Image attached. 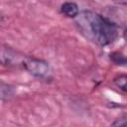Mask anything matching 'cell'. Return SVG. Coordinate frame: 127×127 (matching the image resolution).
I'll return each instance as SVG.
<instances>
[{
	"mask_svg": "<svg viewBox=\"0 0 127 127\" xmlns=\"http://www.w3.org/2000/svg\"><path fill=\"white\" fill-rule=\"evenodd\" d=\"M113 83L118 88H120L123 92L126 91V75L125 74H120V75L116 76L113 79Z\"/></svg>",
	"mask_w": 127,
	"mask_h": 127,
	"instance_id": "cell-7",
	"label": "cell"
},
{
	"mask_svg": "<svg viewBox=\"0 0 127 127\" xmlns=\"http://www.w3.org/2000/svg\"><path fill=\"white\" fill-rule=\"evenodd\" d=\"M3 20H4V19H3V16L0 14V26L2 25V23H3Z\"/></svg>",
	"mask_w": 127,
	"mask_h": 127,
	"instance_id": "cell-9",
	"label": "cell"
},
{
	"mask_svg": "<svg viewBox=\"0 0 127 127\" xmlns=\"http://www.w3.org/2000/svg\"><path fill=\"white\" fill-rule=\"evenodd\" d=\"M75 18V23L80 33L101 47L112 44L118 37L116 23L101 14L85 10Z\"/></svg>",
	"mask_w": 127,
	"mask_h": 127,
	"instance_id": "cell-1",
	"label": "cell"
},
{
	"mask_svg": "<svg viewBox=\"0 0 127 127\" xmlns=\"http://www.w3.org/2000/svg\"><path fill=\"white\" fill-rule=\"evenodd\" d=\"M126 120H127L126 114H122L121 116H119L118 118H116V119L112 122V124H111L110 127H127V122H126Z\"/></svg>",
	"mask_w": 127,
	"mask_h": 127,
	"instance_id": "cell-8",
	"label": "cell"
},
{
	"mask_svg": "<svg viewBox=\"0 0 127 127\" xmlns=\"http://www.w3.org/2000/svg\"><path fill=\"white\" fill-rule=\"evenodd\" d=\"M25 55L14 48L0 43V64L8 67L21 66Z\"/></svg>",
	"mask_w": 127,
	"mask_h": 127,
	"instance_id": "cell-3",
	"label": "cell"
},
{
	"mask_svg": "<svg viewBox=\"0 0 127 127\" xmlns=\"http://www.w3.org/2000/svg\"><path fill=\"white\" fill-rule=\"evenodd\" d=\"M61 13L68 18H75L79 14V9L74 2H65L61 6Z\"/></svg>",
	"mask_w": 127,
	"mask_h": 127,
	"instance_id": "cell-4",
	"label": "cell"
},
{
	"mask_svg": "<svg viewBox=\"0 0 127 127\" xmlns=\"http://www.w3.org/2000/svg\"><path fill=\"white\" fill-rule=\"evenodd\" d=\"M110 59L115 64H118V65L119 64L120 65H125V64H126L125 57L122 54H120L119 52H114V53L110 54Z\"/></svg>",
	"mask_w": 127,
	"mask_h": 127,
	"instance_id": "cell-6",
	"label": "cell"
},
{
	"mask_svg": "<svg viewBox=\"0 0 127 127\" xmlns=\"http://www.w3.org/2000/svg\"><path fill=\"white\" fill-rule=\"evenodd\" d=\"M13 94H14L13 86L0 80V99L1 100L9 99L13 96Z\"/></svg>",
	"mask_w": 127,
	"mask_h": 127,
	"instance_id": "cell-5",
	"label": "cell"
},
{
	"mask_svg": "<svg viewBox=\"0 0 127 127\" xmlns=\"http://www.w3.org/2000/svg\"><path fill=\"white\" fill-rule=\"evenodd\" d=\"M21 67H23L26 71H28L33 76L42 78V79L49 78L52 72L51 66L48 62L42 59L31 57V56L24 57Z\"/></svg>",
	"mask_w": 127,
	"mask_h": 127,
	"instance_id": "cell-2",
	"label": "cell"
}]
</instances>
